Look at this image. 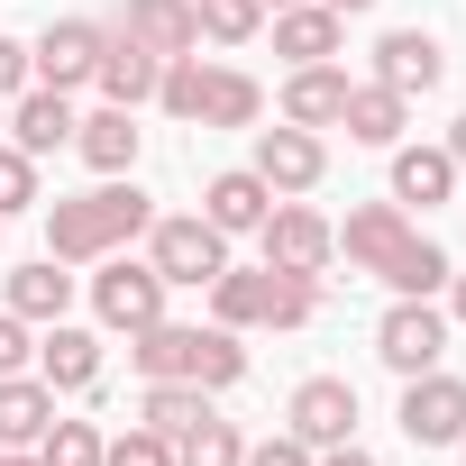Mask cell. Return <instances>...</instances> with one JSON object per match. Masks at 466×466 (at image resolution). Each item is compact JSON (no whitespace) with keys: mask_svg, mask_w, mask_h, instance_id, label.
Listing matches in <instances>:
<instances>
[{"mask_svg":"<svg viewBox=\"0 0 466 466\" xmlns=\"http://www.w3.org/2000/svg\"><path fill=\"white\" fill-rule=\"evenodd\" d=\"M402 119H411V101H402V92H384V83H348L339 128H348L357 147H402Z\"/></svg>","mask_w":466,"mask_h":466,"instance_id":"obj_21","label":"cell"},{"mask_svg":"<svg viewBox=\"0 0 466 466\" xmlns=\"http://www.w3.org/2000/svg\"><path fill=\"white\" fill-rule=\"evenodd\" d=\"M210 320L219 329H266V266H219L210 275Z\"/></svg>","mask_w":466,"mask_h":466,"instance_id":"obj_25","label":"cell"},{"mask_svg":"<svg viewBox=\"0 0 466 466\" xmlns=\"http://www.w3.org/2000/svg\"><path fill=\"white\" fill-rule=\"evenodd\" d=\"M311 466H375V457H366V448H357V439H339V448H320V457H311Z\"/></svg>","mask_w":466,"mask_h":466,"instance_id":"obj_38","label":"cell"},{"mask_svg":"<svg viewBox=\"0 0 466 466\" xmlns=\"http://www.w3.org/2000/svg\"><path fill=\"white\" fill-rule=\"evenodd\" d=\"M448 156H457V165H466V119H457V128H448Z\"/></svg>","mask_w":466,"mask_h":466,"instance_id":"obj_40","label":"cell"},{"mask_svg":"<svg viewBox=\"0 0 466 466\" xmlns=\"http://www.w3.org/2000/svg\"><path fill=\"white\" fill-rule=\"evenodd\" d=\"M10 128H19V137H10L19 156H56V147H74V128H83V119H74V101H65V92L28 83V92H19V119H10Z\"/></svg>","mask_w":466,"mask_h":466,"instance_id":"obj_17","label":"cell"},{"mask_svg":"<svg viewBox=\"0 0 466 466\" xmlns=\"http://www.w3.org/2000/svg\"><path fill=\"white\" fill-rule=\"evenodd\" d=\"M37 466H101V430H92V420H46Z\"/></svg>","mask_w":466,"mask_h":466,"instance_id":"obj_32","label":"cell"},{"mask_svg":"<svg viewBox=\"0 0 466 466\" xmlns=\"http://www.w3.org/2000/svg\"><path fill=\"white\" fill-rule=\"evenodd\" d=\"M201 411H210V393H201V384H147V402H137V420H147V430H165V439H183Z\"/></svg>","mask_w":466,"mask_h":466,"instance_id":"obj_30","label":"cell"},{"mask_svg":"<svg viewBox=\"0 0 466 466\" xmlns=\"http://www.w3.org/2000/svg\"><path fill=\"white\" fill-rule=\"evenodd\" d=\"M448 320H466V275H448Z\"/></svg>","mask_w":466,"mask_h":466,"instance_id":"obj_39","label":"cell"},{"mask_svg":"<svg viewBox=\"0 0 466 466\" xmlns=\"http://www.w3.org/2000/svg\"><path fill=\"white\" fill-rule=\"evenodd\" d=\"M375 357H384L393 375H430V366L448 357V311H430V302L393 293V311L375 320Z\"/></svg>","mask_w":466,"mask_h":466,"instance_id":"obj_5","label":"cell"},{"mask_svg":"<svg viewBox=\"0 0 466 466\" xmlns=\"http://www.w3.org/2000/svg\"><path fill=\"white\" fill-rule=\"evenodd\" d=\"M147 219H156L147 192H137L128 174H101V192L46 210V257H56V266H101V257H119V248L137 238Z\"/></svg>","mask_w":466,"mask_h":466,"instance_id":"obj_1","label":"cell"},{"mask_svg":"<svg viewBox=\"0 0 466 466\" xmlns=\"http://www.w3.org/2000/svg\"><path fill=\"white\" fill-rule=\"evenodd\" d=\"M457 448H466V430H457Z\"/></svg>","mask_w":466,"mask_h":466,"instance_id":"obj_44","label":"cell"},{"mask_svg":"<svg viewBox=\"0 0 466 466\" xmlns=\"http://www.w3.org/2000/svg\"><path fill=\"white\" fill-rule=\"evenodd\" d=\"M238 457H248V439L228 430L219 411H201V420H192V430L174 439V466H238Z\"/></svg>","mask_w":466,"mask_h":466,"instance_id":"obj_28","label":"cell"},{"mask_svg":"<svg viewBox=\"0 0 466 466\" xmlns=\"http://www.w3.org/2000/svg\"><path fill=\"white\" fill-rule=\"evenodd\" d=\"M448 275H457V266H448V248H439V238H420V228H411V238L393 248V266H384V284H393V293H411V302L448 293Z\"/></svg>","mask_w":466,"mask_h":466,"instance_id":"obj_26","label":"cell"},{"mask_svg":"<svg viewBox=\"0 0 466 466\" xmlns=\"http://www.w3.org/2000/svg\"><path fill=\"white\" fill-rule=\"evenodd\" d=\"M311 457H320V448H302V439L284 430V439H257V448H248L238 466H311Z\"/></svg>","mask_w":466,"mask_h":466,"instance_id":"obj_35","label":"cell"},{"mask_svg":"<svg viewBox=\"0 0 466 466\" xmlns=\"http://www.w3.org/2000/svg\"><path fill=\"white\" fill-rule=\"evenodd\" d=\"M439 74H448V56H439L430 28H393V37H375V83H384V92L420 101V92H439Z\"/></svg>","mask_w":466,"mask_h":466,"instance_id":"obj_12","label":"cell"},{"mask_svg":"<svg viewBox=\"0 0 466 466\" xmlns=\"http://www.w3.org/2000/svg\"><path fill=\"white\" fill-rule=\"evenodd\" d=\"M37 375H46L56 393H83V384L101 375V339H92V329H74V320H46V348H37Z\"/></svg>","mask_w":466,"mask_h":466,"instance_id":"obj_23","label":"cell"},{"mask_svg":"<svg viewBox=\"0 0 466 466\" xmlns=\"http://www.w3.org/2000/svg\"><path fill=\"white\" fill-rule=\"evenodd\" d=\"M56 420V384L46 375H0V448H37Z\"/></svg>","mask_w":466,"mask_h":466,"instance_id":"obj_19","label":"cell"},{"mask_svg":"<svg viewBox=\"0 0 466 466\" xmlns=\"http://www.w3.org/2000/svg\"><path fill=\"white\" fill-rule=\"evenodd\" d=\"M147 266L165 284H210L228 266V238H219L210 219H147Z\"/></svg>","mask_w":466,"mask_h":466,"instance_id":"obj_6","label":"cell"},{"mask_svg":"<svg viewBox=\"0 0 466 466\" xmlns=\"http://www.w3.org/2000/svg\"><path fill=\"white\" fill-rule=\"evenodd\" d=\"M0 466H37V448H10V457H0Z\"/></svg>","mask_w":466,"mask_h":466,"instance_id":"obj_41","label":"cell"},{"mask_svg":"<svg viewBox=\"0 0 466 466\" xmlns=\"http://www.w3.org/2000/svg\"><path fill=\"white\" fill-rule=\"evenodd\" d=\"M110 37H128V46H147V56H192L201 46V19H192V0H119V28Z\"/></svg>","mask_w":466,"mask_h":466,"instance_id":"obj_11","label":"cell"},{"mask_svg":"<svg viewBox=\"0 0 466 466\" xmlns=\"http://www.w3.org/2000/svg\"><path fill=\"white\" fill-rule=\"evenodd\" d=\"M266 210H275V192H266V174H257V165L210 174V192H201V219L219 228V238H257V228H266Z\"/></svg>","mask_w":466,"mask_h":466,"instance_id":"obj_13","label":"cell"},{"mask_svg":"<svg viewBox=\"0 0 466 466\" xmlns=\"http://www.w3.org/2000/svg\"><path fill=\"white\" fill-rule=\"evenodd\" d=\"M329 10H339V19H348V10H375V0H329Z\"/></svg>","mask_w":466,"mask_h":466,"instance_id":"obj_42","label":"cell"},{"mask_svg":"<svg viewBox=\"0 0 466 466\" xmlns=\"http://www.w3.org/2000/svg\"><path fill=\"white\" fill-rule=\"evenodd\" d=\"M293 439H302V448H339V439H357V384H348V375H311V384H293Z\"/></svg>","mask_w":466,"mask_h":466,"instance_id":"obj_10","label":"cell"},{"mask_svg":"<svg viewBox=\"0 0 466 466\" xmlns=\"http://www.w3.org/2000/svg\"><path fill=\"white\" fill-rule=\"evenodd\" d=\"M257 174H266V192L275 201H293V192H311L320 174H329V147H320V128H257Z\"/></svg>","mask_w":466,"mask_h":466,"instance_id":"obj_8","label":"cell"},{"mask_svg":"<svg viewBox=\"0 0 466 466\" xmlns=\"http://www.w3.org/2000/svg\"><path fill=\"white\" fill-rule=\"evenodd\" d=\"M101 466H174V439L165 430H128V439H101Z\"/></svg>","mask_w":466,"mask_h":466,"instance_id":"obj_33","label":"cell"},{"mask_svg":"<svg viewBox=\"0 0 466 466\" xmlns=\"http://www.w3.org/2000/svg\"><path fill=\"white\" fill-rule=\"evenodd\" d=\"M448 192H457V156H448V147H393V201H402V210H411V201L439 210Z\"/></svg>","mask_w":466,"mask_h":466,"instance_id":"obj_22","label":"cell"},{"mask_svg":"<svg viewBox=\"0 0 466 466\" xmlns=\"http://www.w3.org/2000/svg\"><path fill=\"white\" fill-rule=\"evenodd\" d=\"M457 430H466V384L457 375H402V439L411 448H457Z\"/></svg>","mask_w":466,"mask_h":466,"instance_id":"obj_7","label":"cell"},{"mask_svg":"<svg viewBox=\"0 0 466 466\" xmlns=\"http://www.w3.org/2000/svg\"><path fill=\"white\" fill-rule=\"evenodd\" d=\"M339 110H348V74H339V65H293L284 119H293V128H339Z\"/></svg>","mask_w":466,"mask_h":466,"instance_id":"obj_20","label":"cell"},{"mask_svg":"<svg viewBox=\"0 0 466 466\" xmlns=\"http://www.w3.org/2000/svg\"><path fill=\"white\" fill-rule=\"evenodd\" d=\"M101 101L110 110H137V101H156V83H165V56H147V46H128V37H110L101 46Z\"/></svg>","mask_w":466,"mask_h":466,"instance_id":"obj_16","label":"cell"},{"mask_svg":"<svg viewBox=\"0 0 466 466\" xmlns=\"http://www.w3.org/2000/svg\"><path fill=\"white\" fill-rule=\"evenodd\" d=\"M320 311V275H284V266H266V329H302Z\"/></svg>","mask_w":466,"mask_h":466,"instance_id":"obj_29","label":"cell"},{"mask_svg":"<svg viewBox=\"0 0 466 466\" xmlns=\"http://www.w3.org/2000/svg\"><path fill=\"white\" fill-rule=\"evenodd\" d=\"M65 302H74V275H65L56 257H37V266L10 275V311H19V320H65Z\"/></svg>","mask_w":466,"mask_h":466,"instance_id":"obj_27","label":"cell"},{"mask_svg":"<svg viewBox=\"0 0 466 466\" xmlns=\"http://www.w3.org/2000/svg\"><path fill=\"white\" fill-rule=\"evenodd\" d=\"M101 46H110L101 19H46V37L28 46V74H37L46 92H83V83L101 74Z\"/></svg>","mask_w":466,"mask_h":466,"instance_id":"obj_3","label":"cell"},{"mask_svg":"<svg viewBox=\"0 0 466 466\" xmlns=\"http://www.w3.org/2000/svg\"><path fill=\"white\" fill-rule=\"evenodd\" d=\"M257 238H266V266H284V275H320V266L339 257L329 219H320V210H302V201H275Z\"/></svg>","mask_w":466,"mask_h":466,"instance_id":"obj_9","label":"cell"},{"mask_svg":"<svg viewBox=\"0 0 466 466\" xmlns=\"http://www.w3.org/2000/svg\"><path fill=\"white\" fill-rule=\"evenodd\" d=\"M28 83H37V74H28V46H19V37H0V101H19Z\"/></svg>","mask_w":466,"mask_h":466,"instance_id":"obj_36","label":"cell"},{"mask_svg":"<svg viewBox=\"0 0 466 466\" xmlns=\"http://www.w3.org/2000/svg\"><path fill=\"white\" fill-rule=\"evenodd\" d=\"M128 366L147 375V384H201V393H219V384H238L248 375V348H238V329H174V320H147L137 339H128Z\"/></svg>","mask_w":466,"mask_h":466,"instance_id":"obj_2","label":"cell"},{"mask_svg":"<svg viewBox=\"0 0 466 466\" xmlns=\"http://www.w3.org/2000/svg\"><path fill=\"white\" fill-rule=\"evenodd\" d=\"M192 19H201V37H219V46H248V37L266 28V0H192Z\"/></svg>","mask_w":466,"mask_h":466,"instance_id":"obj_31","label":"cell"},{"mask_svg":"<svg viewBox=\"0 0 466 466\" xmlns=\"http://www.w3.org/2000/svg\"><path fill=\"white\" fill-rule=\"evenodd\" d=\"M348 46V19L329 10V0H293V10H275V56L293 65H329Z\"/></svg>","mask_w":466,"mask_h":466,"instance_id":"obj_15","label":"cell"},{"mask_svg":"<svg viewBox=\"0 0 466 466\" xmlns=\"http://www.w3.org/2000/svg\"><path fill=\"white\" fill-rule=\"evenodd\" d=\"M74 147H83V165H92V174H128V165H137V147H147V128H137V110H110V101H101V110L74 128Z\"/></svg>","mask_w":466,"mask_h":466,"instance_id":"obj_18","label":"cell"},{"mask_svg":"<svg viewBox=\"0 0 466 466\" xmlns=\"http://www.w3.org/2000/svg\"><path fill=\"white\" fill-rule=\"evenodd\" d=\"M266 10H293V0H266Z\"/></svg>","mask_w":466,"mask_h":466,"instance_id":"obj_43","label":"cell"},{"mask_svg":"<svg viewBox=\"0 0 466 466\" xmlns=\"http://www.w3.org/2000/svg\"><path fill=\"white\" fill-rule=\"evenodd\" d=\"M10 210H37V156L0 147V219H10Z\"/></svg>","mask_w":466,"mask_h":466,"instance_id":"obj_34","label":"cell"},{"mask_svg":"<svg viewBox=\"0 0 466 466\" xmlns=\"http://www.w3.org/2000/svg\"><path fill=\"white\" fill-rule=\"evenodd\" d=\"M257 110H266V92L248 83V74H228V65H201V128H257Z\"/></svg>","mask_w":466,"mask_h":466,"instance_id":"obj_24","label":"cell"},{"mask_svg":"<svg viewBox=\"0 0 466 466\" xmlns=\"http://www.w3.org/2000/svg\"><path fill=\"white\" fill-rule=\"evenodd\" d=\"M19 366H28V320L0 311V375H19Z\"/></svg>","mask_w":466,"mask_h":466,"instance_id":"obj_37","label":"cell"},{"mask_svg":"<svg viewBox=\"0 0 466 466\" xmlns=\"http://www.w3.org/2000/svg\"><path fill=\"white\" fill-rule=\"evenodd\" d=\"M329 238H339V257L357 275H384L393 248L411 238V219H402V201H366V210H348V228H329Z\"/></svg>","mask_w":466,"mask_h":466,"instance_id":"obj_14","label":"cell"},{"mask_svg":"<svg viewBox=\"0 0 466 466\" xmlns=\"http://www.w3.org/2000/svg\"><path fill=\"white\" fill-rule=\"evenodd\" d=\"M165 275L156 266H128V257H101V275H92V311H101V329H147V320H165Z\"/></svg>","mask_w":466,"mask_h":466,"instance_id":"obj_4","label":"cell"}]
</instances>
